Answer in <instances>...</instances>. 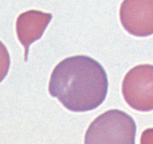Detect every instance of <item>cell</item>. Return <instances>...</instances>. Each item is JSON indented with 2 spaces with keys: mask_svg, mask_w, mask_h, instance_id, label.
I'll return each instance as SVG.
<instances>
[{
  "mask_svg": "<svg viewBox=\"0 0 153 144\" xmlns=\"http://www.w3.org/2000/svg\"><path fill=\"white\" fill-rule=\"evenodd\" d=\"M108 90L103 66L91 57L79 55L60 62L50 76L49 92L67 110L88 112L100 106Z\"/></svg>",
  "mask_w": 153,
  "mask_h": 144,
  "instance_id": "6da1fadb",
  "label": "cell"
},
{
  "mask_svg": "<svg viewBox=\"0 0 153 144\" xmlns=\"http://www.w3.org/2000/svg\"><path fill=\"white\" fill-rule=\"evenodd\" d=\"M137 126L134 118L120 110H109L91 122L85 143H135Z\"/></svg>",
  "mask_w": 153,
  "mask_h": 144,
  "instance_id": "7a4b0ae2",
  "label": "cell"
},
{
  "mask_svg": "<svg viewBox=\"0 0 153 144\" xmlns=\"http://www.w3.org/2000/svg\"><path fill=\"white\" fill-rule=\"evenodd\" d=\"M126 102L142 112L153 110V65L145 64L132 68L122 84Z\"/></svg>",
  "mask_w": 153,
  "mask_h": 144,
  "instance_id": "3957f363",
  "label": "cell"
},
{
  "mask_svg": "<svg viewBox=\"0 0 153 144\" xmlns=\"http://www.w3.org/2000/svg\"><path fill=\"white\" fill-rule=\"evenodd\" d=\"M125 30L137 37L153 34V0H123L120 9Z\"/></svg>",
  "mask_w": 153,
  "mask_h": 144,
  "instance_id": "277c9868",
  "label": "cell"
},
{
  "mask_svg": "<svg viewBox=\"0 0 153 144\" xmlns=\"http://www.w3.org/2000/svg\"><path fill=\"white\" fill-rule=\"evenodd\" d=\"M52 19V14L36 10L20 14L16 19L17 38L25 48V61L27 62L31 44L43 36L46 27Z\"/></svg>",
  "mask_w": 153,
  "mask_h": 144,
  "instance_id": "5b68a950",
  "label": "cell"
},
{
  "mask_svg": "<svg viewBox=\"0 0 153 144\" xmlns=\"http://www.w3.org/2000/svg\"><path fill=\"white\" fill-rule=\"evenodd\" d=\"M10 64V58L8 51L4 44L0 40V82L7 76Z\"/></svg>",
  "mask_w": 153,
  "mask_h": 144,
  "instance_id": "8992f818",
  "label": "cell"
}]
</instances>
